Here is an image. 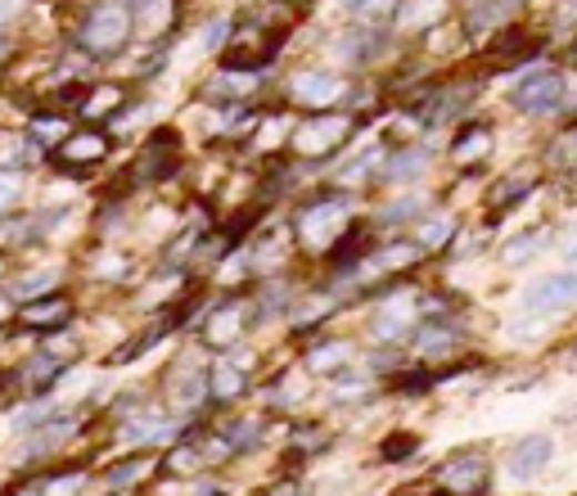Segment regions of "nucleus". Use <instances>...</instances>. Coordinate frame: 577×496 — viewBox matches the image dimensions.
I'll return each mask as SVG.
<instances>
[{
  "mask_svg": "<svg viewBox=\"0 0 577 496\" xmlns=\"http://www.w3.org/2000/svg\"><path fill=\"white\" fill-rule=\"evenodd\" d=\"M546 168H555V172H577V122L573 126H564L550 145H546V159H541Z\"/></svg>",
  "mask_w": 577,
  "mask_h": 496,
  "instance_id": "obj_27",
  "label": "nucleus"
},
{
  "mask_svg": "<svg viewBox=\"0 0 577 496\" xmlns=\"http://www.w3.org/2000/svg\"><path fill=\"white\" fill-rule=\"evenodd\" d=\"M347 362H352V343H316V347L307 352V366H312V371H325V375L347 371Z\"/></svg>",
  "mask_w": 577,
  "mask_h": 496,
  "instance_id": "obj_29",
  "label": "nucleus"
},
{
  "mask_svg": "<svg viewBox=\"0 0 577 496\" xmlns=\"http://www.w3.org/2000/svg\"><path fill=\"white\" fill-rule=\"evenodd\" d=\"M144 474H150V460H131V465H118L113 474H109V487L113 492H122V487H131L135 478H144Z\"/></svg>",
  "mask_w": 577,
  "mask_h": 496,
  "instance_id": "obj_34",
  "label": "nucleus"
},
{
  "mask_svg": "<svg viewBox=\"0 0 577 496\" xmlns=\"http://www.w3.org/2000/svg\"><path fill=\"white\" fill-rule=\"evenodd\" d=\"M519 10H524V0H465L460 28H465V37H492L500 28H510Z\"/></svg>",
  "mask_w": 577,
  "mask_h": 496,
  "instance_id": "obj_12",
  "label": "nucleus"
},
{
  "mask_svg": "<svg viewBox=\"0 0 577 496\" xmlns=\"http://www.w3.org/2000/svg\"><path fill=\"white\" fill-rule=\"evenodd\" d=\"M172 168H176V135H172V131H163V135H154V145L135 159L131 181H163Z\"/></svg>",
  "mask_w": 577,
  "mask_h": 496,
  "instance_id": "obj_17",
  "label": "nucleus"
},
{
  "mask_svg": "<svg viewBox=\"0 0 577 496\" xmlns=\"http://www.w3.org/2000/svg\"><path fill=\"white\" fill-rule=\"evenodd\" d=\"M249 321H253V307L244 298H226L216 303L207 316H203V338L212 347H235L244 334H249Z\"/></svg>",
  "mask_w": 577,
  "mask_h": 496,
  "instance_id": "obj_11",
  "label": "nucleus"
},
{
  "mask_svg": "<svg viewBox=\"0 0 577 496\" xmlns=\"http://www.w3.org/2000/svg\"><path fill=\"white\" fill-rule=\"evenodd\" d=\"M257 438H262V424H257V419H244L240 429H235V452H249Z\"/></svg>",
  "mask_w": 577,
  "mask_h": 496,
  "instance_id": "obj_38",
  "label": "nucleus"
},
{
  "mask_svg": "<svg viewBox=\"0 0 577 496\" xmlns=\"http://www.w3.org/2000/svg\"><path fill=\"white\" fill-rule=\"evenodd\" d=\"M415 347H419V357H428V362H447V357H456V352H460V334L438 316L433 325H428V321L419 325Z\"/></svg>",
  "mask_w": 577,
  "mask_h": 496,
  "instance_id": "obj_19",
  "label": "nucleus"
},
{
  "mask_svg": "<svg viewBox=\"0 0 577 496\" xmlns=\"http://www.w3.org/2000/svg\"><path fill=\"white\" fill-rule=\"evenodd\" d=\"M388 41H393V28H361V23H352L343 37H334V54L347 68H371L375 59H384Z\"/></svg>",
  "mask_w": 577,
  "mask_h": 496,
  "instance_id": "obj_9",
  "label": "nucleus"
},
{
  "mask_svg": "<svg viewBox=\"0 0 577 496\" xmlns=\"http://www.w3.org/2000/svg\"><path fill=\"white\" fill-rule=\"evenodd\" d=\"M266 496H303V483H298V478H280Z\"/></svg>",
  "mask_w": 577,
  "mask_h": 496,
  "instance_id": "obj_40",
  "label": "nucleus"
},
{
  "mask_svg": "<svg viewBox=\"0 0 577 496\" xmlns=\"http://www.w3.org/2000/svg\"><path fill=\"white\" fill-rule=\"evenodd\" d=\"M487 474H492V465H487L483 452H456V456H447L438 469H433L428 483H433L438 496H483Z\"/></svg>",
  "mask_w": 577,
  "mask_h": 496,
  "instance_id": "obj_6",
  "label": "nucleus"
},
{
  "mask_svg": "<svg viewBox=\"0 0 577 496\" xmlns=\"http://www.w3.org/2000/svg\"><path fill=\"white\" fill-rule=\"evenodd\" d=\"M284 100L307 109V113H325V109L347 104V82L338 73H330V68H298V73L284 82Z\"/></svg>",
  "mask_w": 577,
  "mask_h": 496,
  "instance_id": "obj_4",
  "label": "nucleus"
},
{
  "mask_svg": "<svg viewBox=\"0 0 577 496\" xmlns=\"http://www.w3.org/2000/svg\"><path fill=\"white\" fill-rule=\"evenodd\" d=\"M550 456H555V443L541 438V434H533V438H524V443L510 452V474L533 478V474H541V469L550 465Z\"/></svg>",
  "mask_w": 577,
  "mask_h": 496,
  "instance_id": "obj_21",
  "label": "nucleus"
},
{
  "mask_svg": "<svg viewBox=\"0 0 577 496\" xmlns=\"http://www.w3.org/2000/svg\"><path fill=\"white\" fill-rule=\"evenodd\" d=\"M568 68H577V41L568 45Z\"/></svg>",
  "mask_w": 577,
  "mask_h": 496,
  "instance_id": "obj_43",
  "label": "nucleus"
},
{
  "mask_svg": "<svg viewBox=\"0 0 577 496\" xmlns=\"http://www.w3.org/2000/svg\"><path fill=\"white\" fill-rule=\"evenodd\" d=\"M131 41V6L126 0H100L87 10L82 28H78V45L91 59H109Z\"/></svg>",
  "mask_w": 577,
  "mask_h": 496,
  "instance_id": "obj_3",
  "label": "nucleus"
},
{
  "mask_svg": "<svg viewBox=\"0 0 577 496\" xmlns=\"http://www.w3.org/2000/svg\"><path fill=\"white\" fill-rule=\"evenodd\" d=\"M288 122H294V118H284V113L257 118V126L249 131V135H253V150H257V154H275V150H284V140H288V131H294V126H288Z\"/></svg>",
  "mask_w": 577,
  "mask_h": 496,
  "instance_id": "obj_24",
  "label": "nucleus"
},
{
  "mask_svg": "<svg viewBox=\"0 0 577 496\" xmlns=\"http://www.w3.org/2000/svg\"><path fill=\"white\" fill-rule=\"evenodd\" d=\"M577 307V271H550L541 280H533V285L519 294V312L524 316H559Z\"/></svg>",
  "mask_w": 577,
  "mask_h": 496,
  "instance_id": "obj_7",
  "label": "nucleus"
},
{
  "mask_svg": "<svg viewBox=\"0 0 577 496\" xmlns=\"http://www.w3.org/2000/svg\"><path fill=\"white\" fill-rule=\"evenodd\" d=\"M428 159H433L428 145H397V150L384 154L379 176L393 181V185H411V181H419V176L428 172Z\"/></svg>",
  "mask_w": 577,
  "mask_h": 496,
  "instance_id": "obj_16",
  "label": "nucleus"
},
{
  "mask_svg": "<svg viewBox=\"0 0 577 496\" xmlns=\"http://www.w3.org/2000/svg\"><path fill=\"white\" fill-rule=\"evenodd\" d=\"M384 154H388V150H384V145H375V150L361 154L356 163H347V168H343V185H361V181H371V176L384 168Z\"/></svg>",
  "mask_w": 577,
  "mask_h": 496,
  "instance_id": "obj_31",
  "label": "nucleus"
},
{
  "mask_svg": "<svg viewBox=\"0 0 577 496\" xmlns=\"http://www.w3.org/2000/svg\"><path fill=\"white\" fill-rule=\"evenodd\" d=\"M288 6H312V0H288Z\"/></svg>",
  "mask_w": 577,
  "mask_h": 496,
  "instance_id": "obj_46",
  "label": "nucleus"
},
{
  "mask_svg": "<svg viewBox=\"0 0 577 496\" xmlns=\"http://www.w3.org/2000/svg\"><path fill=\"white\" fill-rule=\"evenodd\" d=\"M456 240V222L452 217H419L415 222V244L419 253H443Z\"/></svg>",
  "mask_w": 577,
  "mask_h": 496,
  "instance_id": "obj_25",
  "label": "nucleus"
},
{
  "mask_svg": "<svg viewBox=\"0 0 577 496\" xmlns=\"http://www.w3.org/2000/svg\"><path fill=\"white\" fill-rule=\"evenodd\" d=\"M59 280V271H41V275H28V280H14V298L19 303H28L32 294H41V290H50Z\"/></svg>",
  "mask_w": 577,
  "mask_h": 496,
  "instance_id": "obj_33",
  "label": "nucleus"
},
{
  "mask_svg": "<svg viewBox=\"0 0 577 496\" xmlns=\"http://www.w3.org/2000/svg\"><path fill=\"white\" fill-rule=\"evenodd\" d=\"M352 135H356V118L325 109V113L303 118L294 131H288L284 154H294V163H330Z\"/></svg>",
  "mask_w": 577,
  "mask_h": 496,
  "instance_id": "obj_2",
  "label": "nucleus"
},
{
  "mask_svg": "<svg viewBox=\"0 0 577 496\" xmlns=\"http://www.w3.org/2000/svg\"><path fill=\"white\" fill-rule=\"evenodd\" d=\"M352 217H356V203L343 194V190H321L294 222V240L307 249V253H330L347 231H352Z\"/></svg>",
  "mask_w": 577,
  "mask_h": 496,
  "instance_id": "obj_1",
  "label": "nucleus"
},
{
  "mask_svg": "<svg viewBox=\"0 0 577 496\" xmlns=\"http://www.w3.org/2000/svg\"><path fill=\"white\" fill-rule=\"evenodd\" d=\"M541 249H550V231H546V226H533V231H524V235H515V240H505L500 262H505V266H528Z\"/></svg>",
  "mask_w": 577,
  "mask_h": 496,
  "instance_id": "obj_23",
  "label": "nucleus"
},
{
  "mask_svg": "<svg viewBox=\"0 0 577 496\" xmlns=\"http://www.w3.org/2000/svg\"><path fill=\"white\" fill-rule=\"evenodd\" d=\"M122 104H126V87H91V95L82 100V118L100 122V118H113Z\"/></svg>",
  "mask_w": 577,
  "mask_h": 496,
  "instance_id": "obj_28",
  "label": "nucleus"
},
{
  "mask_svg": "<svg viewBox=\"0 0 577 496\" xmlns=\"http://www.w3.org/2000/svg\"><path fill=\"white\" fill-rule=\"evenodd\" d=\"M19 194H23L19 172H0V212H6L10 203H19Z\"/></svg>",
  "mask_w": 577,
  "mask_h": 496,
  "instance_id": "obj_37",
  "label": "nucleus"
},
{
  "mask_svg": "<svg viewBox=\"0 0 577 496\" xmlns=\"http://www.w3.org/2000/svg\"><path fill=\"white\" fill-rule=\"evenodd\" d=\"M452 163L456 168H483L492 154H496V126L483 122V118H465L460 131L452 135Z\"/></svg>",
  "mask_w": 577,
  "mask_h": 496,
  "instance_id": "obj_10",
  "label": "nucleus"
},
{
  "mask_svg": "<svg viewBox=\"0 0 577 496\" xmlns=\"http://www.w3.org/2000/svg\"><path fill=\"white\" fill-rule=\"evenodd\" d=\"M334 6H338V14H347V19H352V14H356V6H361V0H334Z\"/></svg>",
  "mask_w": 577,
  "mask_h": 496,
  "instance_id": "obj_41",
  "label": "nucleus"
},
{
  "mask_svg": "<svg viewBox=\"0 0 577 496\" xmlns=\"http://www.w3.org/2000/svg\"><path fill=\"white\" fill-rule=\"evenodd\" d=\"M415 434H388L384 438V460H406V456H415Z\"/></svg>",
  "mask_w": 577,
  "mask_h": 496,
  "instance_id": "obj_35",
  "label": "nucleus"
},
{
  "mask_svg": "<svg viewBox=\"0 0 577 496\" xmlns=\"http://www.w3.org/2000/svg\"><path fill=\"white\" fill-rule=\"evenodd\" d=\"M68 316H72V303H63V298H41V303H28V307H19V325H32V330L63 325Z\"/></svg>",
  "mask_w": 577,
  "mask_h": 496,
  "instance_id": "obj_26",
  "label": "nucleus"
},
{
  "mask_svg": "<svg viewBox=\"0 0 577 496\" xmlns=\"http://www.w3.org/2000/svg\"><path fill=\"white\" fill-rule=\"evenodd\" d=\"M568 262H573V266H577V240H573V249H568Z\"/></svg>",
  "mask_w": 577,
  "mask_h": 496,
  "instance_id": "obj_44",
  "label": "nucleus"
},
{
  "mask_svg": "<svg viewBox=\"0 0 577 496\" xmlns=\"http://www.w3.org/2000/svg\"><path fill=\"white\" fill-rule=\"evenodd\" d=\"M231 23H235V19H216V23H207V28H203V37H199V41H203V50H207V54H216V50L226 45Z\"/></svg>",
  "mask_w": 577,
  "mask_h": 496,
  "instance_id": "obj_36",
  "label": "nucleus"
},
{
  "mask_svg": "<svg viewBox=\"0 0 577 496\" xmlns=\"http://www.w3.org/2000/svg\"><path fill=\"white\" fill-rule=\"evenodd\" d=\"M568 362H573V366H577V343H573V347H568Z\"/></svg>",
  "mask_w": 577,
  "mask_h": 496,
  "instance_id": "obj_45",
  "label": "nucleus"
},
{
  "mask_svg": "<svg viewBox=\"0 0 577 496\" xmlns=\"http://www.w3.org/2000/svg\"><path fill=\"white\" fill-rule=\"evenodd\" d=\"M288 443H294V456H316L330 443V434L321 429V424H303V429H294V438H288Z\"/></svg>",
  "mask_w": 577,
  "mask_h": 496,
  "instance_id": "obj_32",
  "label": "nucleus"
},
{
  "mask_svg": "<svg viewBox=\"0 0 577 496\" xmlns=\"http://www.w3.org/2000/svg\"><path fill=\"white\" fill-rule=\"evenodd\" d=\"M443 10H447V0H402L393 14V32H428L443 19Z\"/></svg>",
  "mask_w": 577,
  "mask_h": 496,
  "instance_id": "obj_20",
  "label": "nucleus"
},
{
  "mask_svg": "<svg viewBox=\"0 0 577 496\" xmlns=\"http://www.w3.org/2000/svg\"><path fill=\"white\" fill-rule=\"evenodd\" d=\"M537 181H541V168H515L510 176H500L487 194V222H500V217H510L515 207H524L537 194Z\"/></svg>",
  "mask_w": 577,
  "mask_h": 496,
  "instance_id": "obj_8",
  "label": "nucleus"
},
{
  "mask_svg": "<svg viewBox=\"0 0 577 496\" xmlns=\"http://www.w3.org/2000/svg\"><path fill=\"white\" fill-rule=\"evenodd\" d=\"M428 212V199L419 194H406V199H388L379 212H375V231H393V226H406V222H419Z\"/></svg>",
  "mask_w": 577,
  "mask_h": 496,
  "instance_id": "obj_22",
  "label": "nucleus"
},
{
  "mask_svg": "<svg viewBox=\"0 0 577 496\" xmlns=\"http://www.w3.org/2000/svg\"><path fill=\"white\" fill-rule=\"evenodd\" d=\"M244 384H249V379H244L235 366H216V371H212V379H207V393H212L216 402H231V397H240V393H244Z\"/></svg>",
  "mask_w": 577,
  "mask_h": 496,
  "instance_id": "obj_30",
  "label": "nucleus"
},
{
  "mask_svg": "<svg viewBox=\"0 0 577 496\" xmlns=\"http://www.w3.org/2000/svg\"><path fill=\"white\" fill-rule=\"evenodd\" d=\"M257 87H262V68H226L222 63V73L207 78L203 95L216 104H249L257 95Z\"/></svg>",
  "mask_w": 577,
  "mask_h": 496,
  "instance_id": "obj_14",
  "label": "nucleus"
},
{
  "mask_svg": "<svg viewBox=\"0 0 577 496\" xmlns=\"http://www.w3.org/2000/svg\"><path fill=\"white\" fill-rule=\"evenodd\" d=\"M510 104L528 118H550L568 104V82L559 68H533V73L510 91Z\"/></svg>",
  "mask_w": 577,
  "mask_h": 496,
  "instance_id": "obj_5",
  "label": "nucleus"
},
{
  "mask_svg": "<svg viewBox=\"0 0 577 496\" xmlns=\"http://www.w3.org/2000/svg\"><path fill=\"white\" fill-rule=\"evenodd\" d=\"M78 492H82V478H78V474H68V478H59V483L45 487V496H78Z\"/></svg>",
  "mask_w": 577,
  "mask_h": 496,
  "instance_id": "obj_39",
  "label": "nucleus"
},
{
  "mask_svg": "<svg viewBox=\"0 0 577 496\" xmlns=\"http://www.w3.org/2000/svg\"><path fill=\"white\" fill-rule=\"evenodd\" d=\"M419 321V312H415V303L411 298H388L384 307H379V316H375V325H371V334L379 338V343H397V338H406L411 334V325Z\"/></svg>",
  "mask_w": 577,
  "mask_h": 496,
  "instance_id": "obj_18",
  "label": "nucleus"
},
{
  "mask_svg": "<svg viewBox=\"0 0 577 496\" xmlns=\"http://www.w3.org/2000/svg\"><path fill=\"white\" fill-rule=\"evenodd\" d=\"M131 6V37H168L176 28L181 0H126Z\"/></svg>",
  "mask_w": 577,
  "mask_h": 496,
  "instance_id": "obj_15",
  "label": "nucleus"
},
{
  "mask_svg": "<svg viewBox=\"0 0 577 496\" xmlns=\"http://www.w3.org/2000/svg\"><path fill=\"white\" fill-rule=\"evenodd\" d=\"M6 50H10V37H6V28H0V59H6Z\"/></svg>",
  "mask_w": 577,
  "mask_h": 496,
  "instance_id": "obj_42",
  "label": "nucleus"
},
{
  "mask_svg": "<svg viewBox=\"0 0 577 496\" xmlns=\"http://www.w3.org/2000/svg\"><path fill=\"white\" fill-rule=\"evenodd\" d=\"M104 159H109V135L104 131H72V135H63V145L54 150V163L63 172H87V168H95Z\"/></svg>",
  "mask_w": 577,
  "mask_h": 496,
  "instance_id": "obj_13",
  "label": "nucleus"
}]
</instances>
